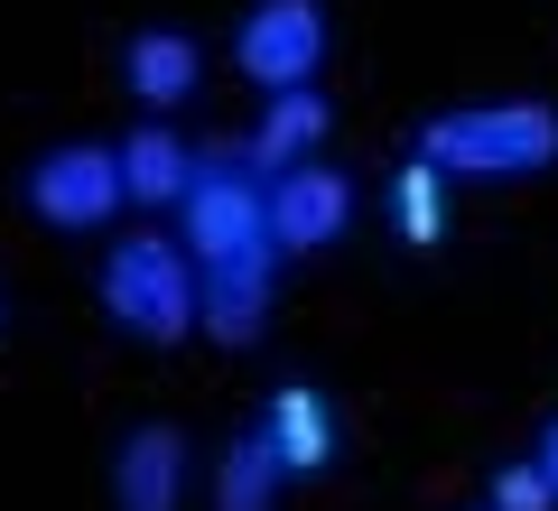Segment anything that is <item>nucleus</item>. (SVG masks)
<instances>
[{"mask_svg":"<svg viewBox=\"0 0 558 511\" xmlns=\"http://www.w3.org/2000/svg\"><path fill=\"white\" fill-rule=\"evenodd\" d=\"M418 158L438 178H531L558 158V112L549 102H484V112H447L418 131Z\"/></svg>","mask_w":558,"mask_h":511,"instance_id":"nucleus-1","label":"nucleus"},{"mask_svg":"<svg viewBox=\"0 0 558 511\" xmlns=\"http://www.w3.org/2000/svg\"><path fill=\"white\" fill-rule=\"evenodd\" d=\"M102 307L131 334H149V344H178L196 326V252L168 242V233H131L102 260Z\"/></svg>","mask_w":558,"mask_h":511,"instance_id":"nucleus-2","label":"nucleus"},{"mask_svg":"<svg viewBox=\"0 0 558 511\" xmlns=\"http://www.w3.org/2000/svg\"><path fill=\"white\" fill-rule=\"evenodd\" d=\"M260 168L242 149H205L196 178L178 196V233L196 260H233V252H270V215H260Z\"/></svg>","mask_w":558,"mask_h":511,"instance_id":"nucleus-3","label":"nucleus"},{"mask_svg":"<svg viewBox=\"0 0 558 511\" xmlns=\"http://www.w3.org/2000/svg\"><path fill=\"white\" fill-rule=\"evenodd\" d=\"M112 205H131L121 196V158L94 149V139H65V149H47L28 168V215L57 223V233H94Z\"/></svg>","mask_w":558,"mask_h":511,"instance_id":"nucleus-4","label":"nucleus"},{"mask_svg":"<svg viewBox=\"0 0 558 511\" xmlns=\"http://www.w3.org/2000/svg\"><path fill=\"white\" fill-rule=\"evenodd\" d=\"M233 57H242V75H252V84L299 94V84L326 65V10H317V0H260L252 20H242Z\"/></svg>","mask_w":558,"mask_h":511,"instance_id":"nucleus-5","label":"nucleus"},{"mask_svg":"<svg viewBox=\"0 0 558 511\" xmlns=\"http://www.w3.org/2000/svg\"><path fill=\"white\" fill-rule=\"evenodd\" d=\"M260 215H270V252H326V242L354 223V178L299 158V168H279L260 186Z\"/></svg>","mask_w":558,"mask_h":511,"instance_id":"nucleus-6","label":"nucleus"},{"mask_svg":"<svg viewBox=\"0 0 558 511\" xmlns=\"http://www.w3.org/2000/svg\"><path fill=\"white\" fill-rule=\"evenodd\" d=\"M270 252H233V260H196V326L223 344H252L270 326Z\"/></svg>","mask_w":558,"mask_h":511,"instance_id":"nucleus-7","label":"nucleus"},{"mask_svg":"<svg viewBox=\"0 0 558 511\" xmlns=\"http://www.w3.org/2000/svg\"><path fill=\"white\" fill-rule=\"evenodd\" d=\"M178 484H186V437L178 428H131L112 455V502L121 511H178Z\"/></svg>","mask_w":558,"mask_h":511,"instance_id":"nucleus-8","label":"nucleus"},{"mask_svg":"<svg viewBox=\"0 0 558 511\" xmlns=\"http://www.w3.org/2000/svg\"><path fill=\"white\" fill-rule=\"evenodd\" d=\"M326 121H336V112H326V94H317V84H299V94H270V112L252 121L242 158H252L260 178H279V168H299V158L326 139Z\"/></svg>","mask_w":558,"mask_h":511,"instance_id":"nucleus-9","label":"nucleus"},{"mask_svg":"<svg viewBox=\"0 0 558 511\" xmlns=\"http://www.w3.org/2000/svg\"><path fill=\"white\" fill-rule=\"evenodd\" d=\"M121 75H131V94L140 102H186L205 84V57H196V38H186V28H140L131 47H121Z\"/></svg>","mask_w":558,"mask_h":511,"instance_id":"nucleus-10","label":"nucleus"},{"mask_svg":"<svg viewBox=\"0 0 558 511\" xmlns=\"http://www.w3.org/2000/svg\"><path fill=\"white\" fill-rule=\"evenodd\" d=\"M112 158H121V196L131 205H178L186 178H196V149H186L178 131H159V121H140Z\"/></svg>","mask_w":558,"mask_h":511,"instance_id":"nucleus-11","label":"nucleus"},{"mask_svg":"<svg viewBox=\"0 0 558 511\" xmlns=\"http://www.w3.org/2000/svg\"><path fill=\"white\" fill-rule=\"evenodd\" d=\"M260 428H270V447H279L289 474H317L326 455H336V418H326V400L307 391V381H279L270 410H260Z\"/></svg>","mask_w":558,"mask_h":511,"instance_id":"nucleus-12","label":"nucleus"},{"mask_svg":"<svg viewBox=\"0 0 558 511\" xmlns=\"http://www.w3.org/2000/svg\"><path fill=\"white\" fill-rule=\"evenodd\" d=\"M279 484H289V465H279L270 428H242L233 447H223V474H215V511H270Z\"/></svg>","mask_w":558,"mask_h":511,"instance_id":"nucleus-13","label":"nucleus"},{"mask_svg":"<svg viewBox=\"0 0 558 511\" xmlns=\"http://www.w3.org/2000/svg\"><path fill=\"white\" fill-rule=\"evenodd\" d=\"M391 215H400V233H410V242H438V233H447V178L428 168V158H410V168H400Z\"/></svg>","mask_w":558,"mask_h":511,"instance_id":"nucleus-14","label":"nucleus"},{"mask_svg":"<svg viewBox=\"0 0 558 511\" xmlns=\"http://www.w3.org/2000/svg\"><path fill=\"white\" fill-rule=\"evenodd\" d=\"M494 511H558V484L539 465H502L494 474Z\"/></svg>","mask_w":558,"mask_h":511,"instance_id":"nucleus-15","label":"nucleus"},{"mask_svg":"<svg viewBox=\"0 0 558 511\" xmlns=\"http://www.w3.org/2000/svg\"><path fill=\"white\" fill-rule=\"evenodd\" d=\"M539 474H549V484H558V428H549V447H539Z\"/></svg>","mask_w":558,"mask_h":511,"instance_id":"nucleus-16","label":"nucleus"}]
</instances>
